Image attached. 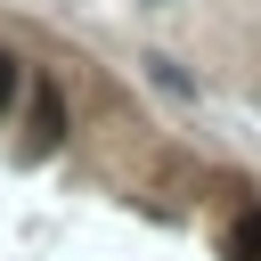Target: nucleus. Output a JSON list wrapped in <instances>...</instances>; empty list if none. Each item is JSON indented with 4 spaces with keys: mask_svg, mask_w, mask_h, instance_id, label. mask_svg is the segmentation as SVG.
Instances as JSON below:
<instances>
[{
    "mask_svg": "<svg viewBox=\"0 0 261 261\" xmlns=\"http://www.w3.org/2000/svg\"><path fill=\"white\" fill-rule=\"evenodd\" d=\"M228 261H261V212H245V220H237V237H228Z\"/></svg>",
    "mask_w": 261,
    "mask_h": 261,
    "instance_id": "nucleus-2",
    "label": "nucleus"
},
{
    "mask_svg": "<svg viewBox=\"0 0 261 261\" xmlns=\"http://www.w3.org/2000/svg\"><path fill=\"white\" fill-rule=\"evenodd\" d=\"M8 98H16V57L0 49V106H8Z\"/></svg>",
    "mask_w": 261,
    "mask_h": 261,
    "instance_id": "nucleus-3",
    "label": "nucleus"
},
{
    "mask_svg": "<svg viewBox=\"0 0 261 261\" xmlns=\"http://www.w3.org/2000/svg\"><path fill=\"white\" fill-rule=\"evenodd\" d=\"M57 139H65V106H57V90H49V82H41V90H33V147H41V155H49V147H57Z\"/></svg>",
    "mask_w": 261,
    "mask_h": 261,
    "instance_id": "nucleus-1",
    "label": "nucleus"
}]
</instances>
